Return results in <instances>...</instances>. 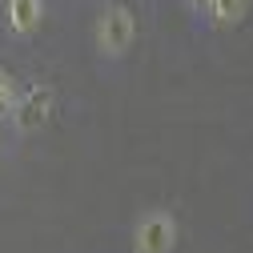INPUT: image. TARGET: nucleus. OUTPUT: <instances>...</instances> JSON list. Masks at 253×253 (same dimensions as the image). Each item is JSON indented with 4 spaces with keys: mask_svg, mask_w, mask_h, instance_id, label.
Returning a JSON list of instances; mask_svg holds the SVG:
<instances>
[{
    "mask_svg": "<svg viewBox=\"0 0 253 253\" xmlns=\"http://www.w3.org/2000/svg\"><path fill=\"white\" fill-rule=\"evenodd\" d=\"M177 237H181L177 217L161 205L145 209L133 221V253H177Z\"/></svg>",
    "mask_w": 253,
    "mask_h": 253,
    "instance_id": "obj_2",
    "label": "nucleus"
},
{
    "mask_svg": "<svg viewBox=\"0 0 253 253\" xmlns=\"http://www.w3.org/2000/svg\"><path fill=\"white\" fill-rule=\"evenodd\" d=\"M16 81H12V73L8 69H0V121H4L8 113H12V105H16Z\"/></svg>",
    "mask_w": 253,
    "mask_h": 253,
    "instance_id": "obj_6",
    "label": "nucleus"
},
{
    "mask_svg": "<svg viewBox=\"0 0 253 253\" xmlns=\"http://www.w3.org/2000/svg\"><path fill=\"white\" fill-rule=\"evenodd\" d=\"M0 153H4V133H0Z\"/></svg>",
    "mask_w": 253,
    "mask_h": 253,
    "instance_id": "obj_8",
    "label": "nucleus"
},
{
    "mask_svg": "<svg viewBox=\"0 0 253 253\" xmlns=\"http://www.w3.org/2000/svg\"><path fill=\"white\" fill-rule=\"evenodd\" d=\"M92 41H97L101 60H121L137 41V16L129 4H105L92 20Z\"/></svg>",
    "mask_w": 253,
    "mask_h": 253,
    "instance_id": "obj_1",
    "label": "nucleus"
},
{
    "mask_svg": "<svg viewBox=\"0 0 253 253\" xmlns=\"http://www.w3.org/2000/svg\"><path fill=\"white\" fill-rule=\"evenodd\" d=\"M52 101H56V92L48 84H28L24 92H16V105L8 113L12 129L16 133H37L41 125L52 117Z\"/></svg>",
    "mask_w": 253,
    "mask_h": 253,
    "instance_id": "obj_3",
    "label": "nucleus"
},
{
    "mask_svg": "<svg viewBox=\"0 0 253 253\" xmlns=\"http://www.w3.org/2000/svg\"><path fill=\"white\" fill-rule=\"evenodd\" d=\"M0 4H4V28L12 37L28 41V37L41 33V24H44V0H0Z\"/></svg>",
    "mask_w": 253,
    "mask_h": 253,
    "instance_id": "obj_4",
    "label": "nucleus"
},
{
    "mask_svg": "<svg viewBox=\"0 0 253 253\" xmlns=\"http://www.w3.org/2000/svg\"><path fill=\"white\" fill-rule=\"evenodd\" d=\"M185 4H189V8H193V12H197V16H201V12H205V8H209V0H185Z\"/></svg>",
    "mask_w": 253,
    "mask_h": 253,
    "instance_id": "obj_7",
    "label": "nucleus"
},
{
    "mask_svg": "<svg viewBox=\"0 0 253 253\" xmlns=\"http://www.w3.org/2000/svg\"><path fill=\"white\" fill-rule=\"evenodd\" d=\"M253 8V0H209V8L201 12V20L209 28H237Z\"/></svg>",
    "mask_w": 253,
    "mask_h": 253,
    "instance_id": "obj_5",
    "label": "nucleus"
}]
</instances>
